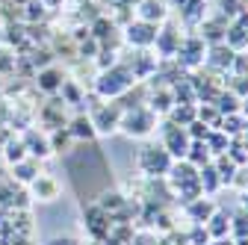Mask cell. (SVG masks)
<instances>
[{
    "instance_id": "obj_1",
    "label": "cell",
    "mask_w": 248,
    "mask_h": 245,
    "mask_svg": "<svg viewBox=\"0 0 248 245\" xmlns=\"http://www.w3.org/2000/svg\"><path fill=\"white\" fill-rule=\"evenodd\" d=\"M171 157H169V151L163 145H154V142H145L142 151H139V157H136V166L145 177L151 180H157V177H166L169 168H171Z\"/></svg>"
},
{
    "instance_id": "obj_2",
    "label": "cell",
    "mask_w": 248,
    "mask_h": 245,
    "mask_svg": "<svg viewBox=\"0 0 248 245\" xmlns=\"http://www.w3.org/2000/svg\"><path fill=\"white\" fill-rule=\"evenodd\" d=\"M133 83H136V77H133L130 68H124V65H109V68L101 71V77H98V92H101L104 98L118 101Z\"/></svg>"
},
{
    "instance_id": "obj_3",
    "label": "cell",
    "mask_w": 248,
    "mask_h": 245,
    "mask_svg": "<svg viewBox=\"0 0 248 245\" xmlns=\"http://www.w3.org/2000/svg\"><path fill=\"white\" fill-rule=\"evenodd\" d=\"M154 127H157V115H154L148 107H133V109H124V112H121L118 130H121L124 136L142 139V136H148Z\"/></svg>"
},
{
    "instance_id": "obj_4",
    "label": "cell",
    "mask_w": 248,
    "mask_h": 245,
    "mask_svg": "<svg viewBox=\"0 0 248 245\" xmlns=\"http://www.w3.org/2000/svg\"><path fill=\"white\" fill-rule=\"evenodd\" d=\"M160 145L169 151L171 160H186V151H189L192 139H189V133H186V127L166 121V124H163V142H160Z\"/></svg>"
},
{
    "instance_id": "obj_5",
    "label": "cell",
    "mask_w": 248,
    "mask_h": 245,
    "mask_svg": "<svg viewBox=\"0 0 248 245\" xmlns=\"http://www.w3.org/2000/svg\"><path fill=\"white\" fill-rule=\"evenodd\" d=\"M89 121H92V127H95V133H115L118 124H121V107L115 101L112 104H98L92 109Z\"/></svg>"
},
{
    "instance_id": "obj_6",
    "label": "cell",
    "mask_w": 248,
    "mask_h": 245,
    "mask_svg": "<svg viewBox=\"0 0 248 245\" xmlns=\"http://www.w3.org/2000/svg\"><path fill=\"white\" fill-rule=\"evenodd\" d=\"M157 24H148V21H130L127 30H124V39H127V45L133 47H154V42H157Z\"/></svg>"
},
{
    "instance_id": "obj_7",
    "label": "cell",
    "mask_w": 248,
    "mask_h": 245,
    "mask_svg": "<svg viewBox=\"0 0 248 245\" xmlns=\"http://www.w3.org/2000/svg\"><path fill=\"white\" fill-rule=\"evenodd\" d=\"M177 59H180V65H186V68H195V65L207 62V45H204V39H198V36L180 39Z\"/></svg>"
},
{
    "instance_id": "obj_8",
    "label": "cell",
    "mask_w": 248,
    "mask_h": 245,
    "mask_svg": "<svg viewBox=\"0 0 248 245\" xmlns=\"http://www.w3.org/2000/svg\"><path fill=\"white\" fill-rule=\"evenodd\" d=\"M204 230H207L210 242H222V239H228V236H231V213H225V210L216 207V213L204 222Z\"/></svg>"
},
{
    "instance_id": "obj_9",
    "label": "cell",
    "mask_w": 248,
    "mask_h": 245,
    "mask_svg": "<svg viewBox=\"0 0 248 245\" xmlns=\"http://www.w3.org/2000/svg\"><path fill=\"white\" fill-rule=\"evenodd\" d=\"M157 50L163 53V56H174L177 53V47H180V33L174 30V24L166 18L163 24H160V30H157Z\"/></svg>"
},
{
    "instance_id": "obj_10",
    "label": "cell",
    "mask_w": 248,
    "mask_h": 245,
    "mask_svg": "<svg viewBox=\"0 0 248 245\" xmlns=\"http://www.w3.org/2000/svg\"><path fill=\"white\" fill-rule=\"evenodd\" d=\"M136 18L160 27V24L169 18V6L163 3V0H139V6H136Z\"/></svg>"
},
{
    "instance_id": "obj_11",
    "label": "cell",
    "mask_w": 248,
    "mask_h": 245,
    "mask_svg": "<svg viewBox=\"0 0 248 245\" xmlns=\"http://www.w3.org/2000/svg\"><path fill=\"white\" fill-rule=\"evenodd\" d=\"M33 195L39 201H56L59 198V180L50 177V174H39L33 180Z\"/></svg>"
},
{
    "instance_id": "obj_12",
    "label": "cell",
    "mask_w": 248,
    "mask_h": 245,
    "mask_svg": "<svg viewBox=\"0 0 248 245\" xmlns=\"http://www.w3.org/2000/svg\"><path fill=\"white\" fill-rule=\"evenodd\" d=\"M186 213H189V219L195 222V225H204L213 213H216V204H213V198H195V201H189L186 204Z\"/></svg>"
},
{
    "instance_id": "obj_13",
    "label": "cell",
    "mask_w": 248,
    "mask_h": 245,
    "mask_svg": "<svg viewBox=\"0 0 248 245\" xmlns=\"http://www.w3.org/2000/svg\"><path fill=\"white\" fill-rule=\"evenodd\" d=\"M169 115H171V118H169L171 124H180V127H189L192 121L198 118V104H174Z\"/></svg>"
},
{
    "instance_id": "obj_14",
    "label": "cell",
    "mask_w": 248,
    "mask_h": 245,
    "mask_svg": "<svg viewBox=\"0 0 248 245\" xmlns=\"http://www.w3.org/2000/svg\"><path fill=\"white\" fill-rule=\"evenodd\" d=\"M186 163H192L195 168H204V166H210V163H213L210 148H207L204 142H192V145H189V151H186Z\"/></svg>"
},
{
    "instance_id": "obj_15",
    "label": "cell",
    "mask_w": 248,
    "mask_h": 245,
    "mask_svg": "<svg viewBox=\"0 0 248 245\" xmlns=\"http://www.w3.org/2000/svg\"><path fill=\"white\" fill-rule=\"evenodd\" d=\"M68 133H71L74 139H80V142H83V139H86V142L95 139V127H92L89 115H77V118L71 121V130H68Z\"/></svg>"
},
{
    "instance_id": "obj_16",
    "label": "cell",
    "mask_w": 248,
    "mask_h": 245,
    "mask_svg": "<svg viewBox=\"0 0 248 245\" xmlns=\"http://www.w3.org/2000/svg\"><path fill=\"white\" fill-rule=\"evenodd\" d=\"M231 236L236 239V242H242V239H248V213L239 207L233 216H231Z\"/></svg>"
},
{
    "instance_id": "obj_17",
    "label": "cell",
    "mask_w": 248,
    "mask_h": 245,
    "mask_svg": "<svg viewBox=\"0 0 248 245\" xmlns=\"http://www.w3.org/2000/svg\"><path fill=\"white\" fill-rule=\"evenodd\" d=\"M62 83H65V80H62V74H59L56 68H45V71L39 74V89L47 92V95H53L56 89H62Z\"/></svg>"
},
{
    "instance_id": "obj_18",
    "label": "cell",
    "mask_w": 248,
    "mask_h": 245,
    "mask_svg": "<svg viewBox=\"0 0 248 245\" xmlns=\"http://www.w3.org/2000/svg\"><path fill=\"white\" fill-rule=\"evenodd\" d=\"M189 245H210V236L204 230V225H195L192 233H189Z\"/></svg>"
},
{
    "instance_id": "obj_19",
    "label": "cell",
    "mask_w": 248,
    "mask_h": 245,
    "mask_svg": "<svg viewBox=\"0 0 248 245\" xmlns=\"http://www.w3.org/2000/svg\"><path fill=\"white\" fill-rule=\"evenodd\" d=\"M15 171H18V180H36V166L33 163H18Z\"/></svg>"
},
{
    "instance_id": "obj_20",
    "label": "cell",
    "mask_w": 248,
    "mask_h": 245,
    "mask_svg": "<svg viewBox=\"0 0 248 245\" xmlns=\"http://www.w3.org/2000/svg\"><path fill=\"white\" fill-rule=\"evenodd\" d=\"M53 245H77V242H74V239H68V236H65V239H53Z\"/></svg>"
},
{
    "instance_id": "obj_21",
    "label": "cell",
    "mask_w": 248,
    "mask_h": 245,
    "mask_svg": "<svg viewBox=\"0 0 248 245\" xmlns=\"http://www.w3.org/2000/svg\"><path fill=\"white\" fill-rule=\"evenodd\" d=\"M186 3H189V0H171V6H174V9H177V12H180V9H183V6H186Z\"/></svg>"
},
{
    "instance_id": "obj_22",
    "label": "cell",
    "mask_w": 248,
    "mask_h": 245,
    "mask_svg": "<svg viewBox=\"0 0 248 245\" xmlns=\"http://www.w3.org/2000/svg\"><path fill=\"white\" fill-rule=\"evenodd\" d=\"M242 210H245V213H248V195H245V198H242Z\"/></svg>"
}]
</instances>
